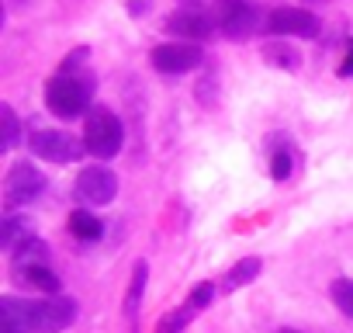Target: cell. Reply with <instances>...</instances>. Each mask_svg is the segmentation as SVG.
Returning a JSON list of instances; mask_svg holds the SVG:
<instances>
[{"mask_svg": "<svg viewBox=\"0 0 353 333\" xmlns=\"http://www.w3.org/2000/svg\"><path fill=\"white\" fill-rule=\"evenodd\" d=\"M121 142H125V125H121V118H118L114 111L97 108V111L87 115V125H83V146H87L90 156H97V160H111V156L121 153Z\"/></svg>", "mask_w": 353, "mask_h": 333, "instance_id": "6da1fadb", "label": "cell"}, {"mask_svg": "<svg viewBox=\"0 0 353 333\" xmlns=\"http://www.w3.org/2000/svg\"><path fill=\"white\" fill-rule=\"evenodd\" d=\"M94 94V84L90 80H80V77H52L46 84V108L59 118H77L83 115L87 101Z\"/></svg>", "mask_w": 353, "mask_h": 333, "instance_id": "7a4b0ae2", "label": "cell"}, {"mask_svg": "<svg viewBox=\"0 0 353 333\" xmlns=\"http://www.w3.org/2000/svg\"><path fill=\"white\" fill-rule=\"evenodd\" d=\"M77 319V302L66 295L42 298V302H25V323L28 333H63Z\"/></svg>", "mask_w": 353, "mask_h": 333, "instance_id": "3957f363", "label": "cell"}, {"mask_svg": "<svg viewBox=\"0 0 353 333\" xmlns=\"http://www.w3.org/2000/svg\"><path fill=\"white\" fill-rule=\"evenodd\" d=\"M215 28L225 39L243 42L260 28V8L253 0H215Z\"/></svg>", "mask_w": 353, "mask_h": 333, "instance_id": "277c9868", "label": "cell"}, {"mask_svg": "<svg viewBox=\"0 0 353 333\" xmlns=\"http://www.w3.org/2000/svg\"><path fill=\"white\" fill-rule=\"evenodd\" d=\"M46 191V174L32 163H14L8 171V181H4V205L8 209H21V205H32L39 195Z\"/></svg>", "mask_w": 353, "mask_h": 333, "instance_id": "5b68a950", "label": "cell"}, {"mask_svg": "<svg viewBox=\"0 0 353 333\" xmlns=\"http://www.w3.org/2000/svg\"><path fill=\"white\" fill-rule=\"evenodd\" d=\"M73 191L83 205H111L114 195H118V178H114V171H108V166H83V171L77 174Z\"/></svg>", "mask_w": 353, "mask_h": 333, "instance_id": "8992f818", "label": "cell"}, {"mask_svg": "<svg viewBox=\"0 0 353 333\" xmlns=\"http://www.w3.org/2000/svg\"><path fill=\"white\" fill-rule=\"evenodd\" d=\"M28 146H32V153L35 156H42V160H49V163H73V160H80V153L87 149L77 135H70V132H35L32 139H28Z\"/></svg>", "mask_w": 353, "mask_h": 333, "instance_id": "52a82bcc", "label": "cell"}, {"mask_svg": "<svg viewBox=\"0 0 353 333\" xmlns=\"http://www.w3.org/2000/svg\"><path fill=\"white\" fill-rule=\"evenodd\" d=\"M319 18L305 8H277L267 15V32L270 35H301V39H315L319 35Z\"/></svg>", "mask_w": 353, "mask_h": 333, "instance_id": "ba28073f", "label": "cell"}, {"mask_svg": "<svg viewBox=\"0 0 353 333\" xmlns=\"http://www.w3.org/2000/svg\"><path fill=\"white\" fill-rule=\"evenodd\" d=\"M149 59L159 73H188L201 66V49L191 42H166V46H156Z\"/></svg>", "mask_w": 353, "mask_h": 333, "instance_id": "9c48e42d", "label": "cell"}, {"mask_svg": "<svg viewBox=\"0 0 353 333\" xmlns=\"http://www.w3.org/2000/svg\"><path fill=\"white\" fill-rule=\"evenodd\" d=\"M166 32L176 35V39H188V42L194 46V42L212 39V32H215V18H208V15L198 11V8H184V11H173V15L166 18Z\"/></svg>", "mask_w": 353, "mask_h": 333, "instance_id": "30bf717a", "label": "cell"}, {"mask_svg": "<svg viewBox=\"0 0 353 333\" xmlns=\"http://www.w3.org/2000/svg\"><path fill=\"white\" fill-rule=\"evenodd\" d=\"M11 264H14L18 274H25V271H32V267H49V247L32 236V240H25V243L11 254Z\"/></svg>", "mask_w": 353, "mask_h": 333, "instance_id": "8fae6325", "label": "cell"}, {"mask_svg": "<svg viewBox=\"0 0 353 333\" xmlns=\"http://www.w3.org/2000/svg\"><path fill=\"white\" fill-rule=\"evenodd\" d=\"M0 333H28V323H25V302L4 295L0 298Z\"/></svg>", "mask_w": 353, "mask_h": 333, "instance_id": "7c38bea8", "label": "cell"}, {"mask_svg": "<svg viewBox=\"0 0 353 333\" xmlns=\"http://www.w3.org/2000/svg\"><path fill=\"white\" fill-rule=\"evenodd\" d=\"M256 274H260V257H243V260H239V264H232V267H229V274L222 278V292L229 295V292H236V288L250 285Z\"/></svg>", "mask_w": 353, "mask_h": 333, "instance_id": "4fadbf2b", "label": "cell"}, {"mask_svg": "<svg viewBox=\"0 0 353 333\" xmlns=\"http://www.w3.org/2000/svg\"><path fill=\"white\" fill-rule=\"evenodd\" d=\"M25 240H32V222H28V219H21V216L4 219V226H0V247L14 254Z\"/></svg>", "mask_w": 353, "mask_h": 333, "instance_id": "5bb4252c", "label": "cell"}, {"mask_svg": "<svg viewBox=\"0 0 353 333\" xmlns=\"http://www.w3.org/2000/svg\"><path fill=\"white\" fill-rule=\"evenodd\" d=\"M70 233H73L77 240L94 243V240H101V236H104V222H101L97 216H90L87 209H77V212L70 216Z\"/></svg>", "mask_w": 353, "mask_h": 333, "instance_id": "9a60e30c", "label": "cell"}, {"mask_svg": "<svg viewBox=\"0 0 353 333\" xmlns=\"http://www.w3.org/2000/svg\"><path fill=\"white\" fill-rule=\"evenodd\" d=\"M145 278H149V264L139 260L132 267V285H128V295H125V316L128 319L139 312V302H142V292H145Z\"/></svg>", "mask_w": 353, "mask_h": 333, "instance_id": "2e32d148", "label": "cell"}, {"mask_svg": "<svg viewBox=\"0 0 353 333\" xmlns=\"http://www.w3.org/2000/svg\"><path fill=\"white\" fill-rule=\"evenodd\" d=\"M0 125H4V135H0V139H4V142H0V149H4V153H11L18 142H21V122H18V115H14V108H0Z\"/></svg>", "mask_w": 353, "mask_h": 333, "instance_id": "e0dca14e", "label": "cell"}, {"mask_svg": "<svg viewBox=\"0 0 353 333\" xmlns=\"http://www.w3.org/2000/svg\"><path fill=\"white\" fill-rule=\"evenodd\" d=\"M263 59H267L270 66L298 70V53H294L291 46H284V42H270V46H263Z\"/></svg>", "mask_w": 353, "mask_h": 333, "instance_id": "ac0fdd59", "label": "cell"}, {"mask_svg": "<svg viewBox=\"0 0 353 333\" xmlns=\"http://www.w3.org/2000/svg\"><path fill=\"white\" fill-rule=\"evenodd\" d=\"M21 281H28L32 288H39V292H59V278H56V271L52 267H32V271H25L21 274Z\"/></svg>", "mask_w": 353, "mask_h": 333, "instance_id": "d6986e66", "label": "cell"}, {"mask_svg": "<svg viewBox=\"0 0 353 333\" xmlns=\"http://www.w3.org/2000/svg\"><path fill=\"white\" fill-rule=\"evenodd\" d=\"M329 295H332V302L339 305V312L353 319V281H350V278H339V281H332Z\"/></svg>", "mask_w": 353, "mask_h": 333, "instance_id": "ffe728a7", "label": "cell"}, {"mask_svg": "<svg viewBox=\"0 0 353 333\" xmlns=\"http://www.w3.org/2000/svg\"><path fill=\"white\" fill-rule=\"evenodd\" d=\"M194 316V309L191 305H184L181 312H170V316H163L159 319V326H156V333H181L184 326H188V319Z\"/></svg>", "mask_w": 353, "mask_h": 333, "instance_id": "44dd1931", "label": "cell"}, {"mask_svg": "<svg viewBox=\"0 0 353 333\" xmlns=\"http://www.w3.org/2000/svg\"><path fill=\"white\" fill-rule=\"evenodd\" d=\"M270 178H274V181H288V178H291V153L281 149V153L270 156Z\"/></svg>", "mask_w": 353, "mask_h": 333, "instance_id": "7402d4cb", "label": "cell"}, {"mask_svg": "<svg viewBox=\"0 0 353 333\" xmlns=\"http://www.w3.org/2000/svg\"><path fill=\"white\" fill-rule=\"evenodd\" d=\"M212 298H215V285H208V281H205V285H198V288L191 292V298H188V305H191V309L198 312V309H205V305H208Z\"/></svg>", "mask_w": 353, "mask_h": 333, "instance_id": "603a6c76", "label": "cell"}, {"mask_svg": "<svg viewBox=\"0 0 353 333\" xmlns=\"http://www.w3.org/2000/svg\"><path fill=\"white\" fill-rule=\"evenodd\" d=\"M343 77H350L353 73V46H350V56H346V63H343V70H339Z\"/></svg>", "mask_w": 353, "mask_h": 333, "instance_id": "cb8c5ba5", "label": "cell"}, {"mask_svg": "<svg viewBox=\"0 0 353 333\" xmlns=\"http://www.w3.org/2000/svg\"><path fill=\"white\" fill-rule=\"evenodd\" d=\"M201 4V0H184V8H198Z\"/></svg>", "mask_w": 353, "mask_h": 333, "instance_id": "d4e9b609", "label": "cell"}, {"mask_svg": "<svg viewBox=\"0 0 353 333\" xmlns=\"http://www.w3.org/2000/svg\"><path fill=\"white\" fill-rule=\"evenodd\" d=\"M277 333H301V330H277Z\"/></svg>", "mask_w": 353, "mask_h": 333, "instance_id": "484cf974", "label": "cell"}]
</instances>
